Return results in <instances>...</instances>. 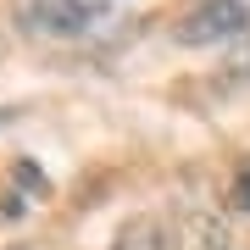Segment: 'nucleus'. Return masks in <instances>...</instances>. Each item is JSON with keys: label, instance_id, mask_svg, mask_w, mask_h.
I'll use <instances>...</instances> for the list:
<instances>
[{"label": "nucleus", "instance_id": "obj_5", "mask_svg": "<svg viewBox=\"0 0 250 250\" xmlns=\"http://www.w3.org/2000/svg\"><path fill=\"white\" fill-rule=\"evenodd\" d=\"M111 250H167V239H161V223L156 217H134V223L117 228Z\"/></svg>", "mask_w": 250, "mask_h": 250}, {"label": "nucleus", "instance_id": "obj_2", "mask_svg": "<svg viewBox=\"0 0 250 250\" xmlns=\"http://www.w3.org/2000/svg\"><path fill=\"white\" fill-rule=\"evenodd\" d=\"M250 28V0H200L184 17L178 39L184 45H217V39H233Z\"/></svg>", "mask_w": 250, "mask_h": 250}, {"label": "nucleus", "instance_id": "obj_4", "mask_svg": "<svg viewBox=\"0 0 250 250\" xmlns=\"http://www.w3.org/2000/svg\"><path fill=\"white\" fill-rule=\"evenodd\" d=\"M178 250H233V245H228V233H223L217 217L189 211L184 223H178Z\"/></svg>", "mask_w": 250, "mask_h": 250}, {"label": "nucleus", "instance_id": "obj_3", "mask_svg": "<svg viewBox=\"0 0 250 250\" xmlns=\"http://www.w3.org/2000/svg\"><path fill=\"white\" fill-rule=\"evenodd\" d=\"M11 178H17V189L6 195V217H22L28 206H45V200H50V178L34 167V161H17Z\"/></svg>", "mask_w": 250, "mask_h": 250}, {"label": "nucleus", "instance_id": "obj_7", "mask_svg": "<svg viewBox=\"0 0 250 250\" xmlns=\"http://www.w3.org/2000/svg\"><path fill=\"white\" fill-rule=\"evenodd\" d=\"M17 111H22V106H0V128H6V123H11Z\"/></svg>", "mask_w": 250, "mask_h": 250}, {"label": "nucleus", "instance_id": "obj_6", "mask_svg": "<svg viewBox=\"0 0 250 250\" xmlns=\"http://www.w3.org/2000/svg\"><path fill=\"white\" fill-rule=\"evenodd\" d=\"M228 200H233V211H245L250 217V156L233 167V184H228Z\"/></svg>", "mask_w": 250, "mask_h": 250}, {"label": "nucleus", "instance_id": "obj_1", "mask_svg": "<svg viewBox=\"0 0 250 250\" xmlns=\"http://www.w3.org/2000/svg\"><path fill=\"white\" fill-rule=\"evenodd\" d=\"M22 22L39 39H89L111 22V11H106V0H28Z\"/></svg>", "mask_w": 250, "mask_h": 250}]
</instances>
